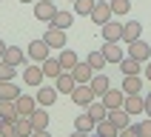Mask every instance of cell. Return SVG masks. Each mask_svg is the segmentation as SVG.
<instances>
[{"instance_id":"24","label":"cell","mask_w":151,"mask_h":137,"mask_svg":"<svg viewBox=\"0 0 151 137\" xmlns=\"http://www.w3.org/2000/svg\"><path fill=\"white\" fill-rule=\"evenodd\" d=\"M123 109H126L128 114H143V97H140V94H126Z\"/></svg>"},{"instance_id":"32","label":"cell","mask_w":151,"mask_h":137,"mask_svg":"<svg viewBox=\"0 0 151 137\" xmlns=\"http://www.w3.org/2000/svg\"><path fill=\"white\" fill-rule=\"evenodd\" d=\"M86 63L94 68V71H100V68H106V57H103V51H88V57H86Z\"/></svg>"},{"instance_id":"41","label":"cell","mask_w":151,"mask_h":137,"mask_svg":"<svg viewBox=\"0 0 151 137\" xmlns=\"http://www.w3.org/2000/svg\"><path fill=\"white\" fill-rule=\"evenodd\" d=\"M88 134H91V131H88ZM88 134H86V131H77V128H74V131H71L68 137H88Z\"/></svg>"},{"instance_id":"35","label":"cell","mask_w":151,"mask_h":137,"mask_svg":"<svg viewBox=\"0 0 151 137\" xmlns=\"http://www.w3.org/2000/svg\"><path fill=\"white\" fill-rule=\"evenodd\" d=\"M14 74H17V68L9 66L6 60H0V80H14Z\"/></svg>"},{"instance_id":"45","label":"cell","mask_w":151,"mask_h":137,"mask_svg":"<svg viewBox=\"0 0 151 137\" xmlns=\"http://www.w3.org/2000/svg\"><path fill=\"white\" fill-rule=\"evenodd\" d=\"M20 3H32V0H20Z\"/></svg>"},{"instance_id":"47","label":"cell","mask_w":151,"mask_h":137,"mask_svg":"<svg viewBox=\"0 0 151 137\" xmlns=\"http://www.w3.org/2000/svg\"><path fill=\"white\" fill-rule=\"evenodd\" d=\"M0 137H3V134H0Z\"/></svg>"},{"instance_id":"1","label":"cell","mask_w":151,"mask_h":137,"mask_svg":"<svg viewBox=\"0 0 151 137\" xmlns=\"http://www.w3.org/2000/svg\"><path fill=\"white\" fill-rule=\"evenodd\" d=\"M128 57L140 60V63H145V60H151V46L143 40V37H137L134 43H128Z\"/></svg>"},{"instance_id":"7","label":"cell","mask_w":151,"mask_h":137,"mask_svg":"<svg viewBox=\"0 0 151 137\" xmlns=\"http://www.w3.org/2000/svg\"><path fill=\"white\" fill-rule=\"evenodd\" d=\"M34 100H37V106L49 109V106H54V100H57V89H54V86H37Z\"/></svg>"},{"instance_id":"20","label":"cell","mask_w":151,"mask_h":137,"mask_svg":"<svg viewBox=\"0 0 151 137\" xmlns=\"http://www.w3.org/2000/svg\"><path fill=\"white\" fill-rule=\"evenodd\" d=\"M40 68H43V74H46V77H54V80L63 74V68H60V60H57V57H46V60L40 63Z\"/></svg>"},{"instance_id":"15","label":"cell","mask_w":151,"mask_h":137,"mask_svg":"<svg viewBox=\"0 0 151 137\" xmlns=\"http://www.w3.org/2000/svg\"><path fill=\"white\" fill-rule=\"evenodd\" d=\"M91 71L94 68L88 66V63H77V66L71 68V77H74V83H91V77H94Z\"/></svg>"},{"instance_id":"48","label":"cell","mask_w":151,"mask_h":137,"mask_svg":"<svg viewBox=\"0 0 151 137\" xmlns=\"http://www.w3.org/2000/svg\"><path fill=\"white\" fill-rule=\"evenodd\" d=\"M117 137H120V134H117Z\"/></svg>"},{"instance_id":"30","label":"cell","mask_w":151,"mask_h":137,"mask_svg":"<svg viewBox=\"0 0 151 137\" xmlns=\"http://www.w3.org/2000/svg\"><path fill=\"white\" fill-rule=\"evenodd\" d=\"M14 128H17V137H32V131H34V126H32L29 117H17L14 120Z\"/></svg>"},{"instance_id":"19","label":"cell","mask_w":151,"mask_h":137,"mask_svg":"<svg viewBox=\"0 0 151 137\" xmlns=\"http://www.w3.org/2000/svg\"><path fill=\"white\" fill-rule=\"evenodd\" d=\"M71 23H74V12H60V9H57L49 26H57V29H63V32H66V29H68Z\"/></svg>"},{"instance_id":"13","label":"cell","mask_w":151,"mask_h":137,"mask_svg":"<svg viewBox=\"0 0 151 137\" xmlns=\"http://www.w3.org/2000/svg\"><path fill=\"white\" fill-rule=\"evenodd\" d=\"M106 120H109V123H114V126H117V131H120V128H126L128 123H131V114H128V111L120 106V109H109Z\"/></svg>"},{"instance_id":"28","label":"cell","mask_w":151,"mask_h":137,"mask_svg":"<svg viewBox=\"0 0 151 137\" xmlns=\"http://www.w3.org/2000/svg\"><path fill=\"white\" fill-rule=\"evenodd\" d=\"M117 66H120V71H123V74H140V66H143V63H140V60H134V57H123Z\"/></svg>"},{"instance_id":"18","label":"cell","mask_w":151,"mask_h":137,"mask_svg":"<svg viewBox=\"0 0 151 137\" xmlns=\"http://www.w3.org/2000/svg\"><path fill=\"white\" fill-rule=\"evenodd\" d=\"M88 86H91L94 97H103V94H106V92L111 89V80H109L106 74H94V77H91V83H88Z\"/></svg>"},{"instance_id":"14","label":"cell","mask_w":151,"mask_h":137,"mask_svg":"<svg viewBox=\"0 0 151 137\" xmlns=\"http://www.w3.org/2000/svg\"><path fill=\"white\" fill-rule=\"evenodd\" d=\"M100 51H103V57H106V63H120V60L126 57L123 49H120V43H106Z\"/></svg>"},{"instance_id":"12","label":"cell","mask_w":151,"mask_h":137,"mask_svg":"<svg viewBox=\"0 0 151 137\" xmlns=\"http://www.w3.org/2000/svg\"><path fill=\"white\" fill-rule=\"evenodd\" d=\"M57 60H60V68H63V74H71V68H74L77 63H80L77 51H71V49H60Z\"/></svg>"},{"instance_id":"31","label":"cell","mask_w":151,"mask_h":137,"mask_svg":"<svg viewBox=\"0 0 151 137\" xmlns=\"http://www.w3.org/2000/svg\"><path fill=\"white\" fill-rule=\"evenodd\" d=\"M94 131H97V134H103V137H117V134H120L117 126H114V123H109V120H100V123L94 126Z\"/></svg>"},{"instance_id":"11","label":"cell","mask_w":151,"mask_h":137,"mask_svg":"<svg viewBox=\"0 0 151 137\" xmlns=\"http://www.w3.org/2000/svg\"><path fill=\"white\" fill-rule=\"evenodd\" d=\"M14 106H17V114H20V117H29V114H32L34 109H37V100H34L32 94H17V100H14Z\"/></svg>"},{"instance_id":"39","label":"cell","mask_w":151,"mask_h":137,"mask_svg":"<svg viewBox=\"0 0 151 137\" xmlns=\"http://www.w3.org/2000/svg\"><path fill=\"white\" fill-rule=\"evenodd\" d=\"M143 114H148V117H151V92L143 97Z\"/></svg>"},{"instance_id":"26","label":"cell","mask_w":151,"mask_h":137,"mask_svg":"<svg viewBox=\"0 0 151 137\" xmlns=\"http://www.w3.org/2000/svg\"><path fill=\"white\" fill-rule=\"evenodd\" d=\"M29 120H32L34 128H49V114H46V109H43V106H37V109L29 114Z\"/></svg>"},{"instance_id":"42","label":"cell","mask_w":151,"mask_h":137,"mask_svg":"<svg viewBox=\"0 0 151 137\" xmlns=\"http://www.w3.org/2000/svg\"><path fill=\"white\" fill-rule=\"evenodd\" d=\"M145 77L151 80V60H145Z\"/></svg>"},{"instance_id":"25","label":"cell","mask_w":151,"mask_h":137,"mask_svg":"<svg viewBox=\"0 0 151 137\" xmlns=\"http://www.w3.org/2000/svg\"><path fill=\"white\" fill-rule=\"evenodd\" d=\"M0 117L3 120H9V123H14L20 114H17V106H14V100H0Z\"/></svg>"},{"instance_id":"2","label":"cell","mask_w":151,"mask_h":137,"mask_svg":"<svg viewBox=\"0 0 151 137\" xmlns=\"http://www.w3.org/2000/svg\"><path fill=\"white\" fill-rule=\"evenodd\" d=\"M43 40H46V46H49V49H57V51L66 49V32H63V29H57V26H49Z\"/></svg>"},{"instance_id":"17","label":"cell","mask_w":151,"mask_h":137,"mask_svg":"<svg viewBox=\"0 0 151 137\" xmlns=\"http://www.w3.org/2000/svg\"><path fill=\"white\" fill-rule=\"evenodd\" d=\"M3 60H6L9 66L20 68V66L26 63V57H23V49H17V46H6V54H3Z\"/></svg>"},{"instance_id":"34","label":"cell","mask_w":151,"mask_h":137,"mask_svg":"<svg viewBox=\"0 0 151 137\" xmlns=\"http://www.w3.org/2000/svg\"><path fill=\"white\" fill-rule=\"evenodd\" d=\"M94 3L97 0H74V14H91V9H94Z\"/></svg>"},{"instance_id":"16","label":"cell","mask_w":151,"mask_h":137,"mask_svg":"<svg viewBox=\"0 0 151 137\" xmlns=\"http://www.w3.org/2000/svg\"><path fill=\"white\" fill-rule=\"evenodd\" d=\"M123 92L126 94H140L143 92V77L140 74H126L123 77Z\"/></svg>"},{"instance_id":"5","label":"cell","mask_w":151,"mask_h":137,"mask_svg":"<svg viewBox=\"0 0 151 137\" xmlns=\"http://www.w3.org/2000/svg\"><path fill=\"white\" fill-rule=\"evenodd\" d=\"M103 40L106 43H120L123 40V23H114V17H111L109 23H103Z\"/></svg>"},{"instance_id":"3","label":"cell","mask_w":151,"mask_h":137,"mask_svg":"<svg viewBox=\"0 0 151 137\" xmlns=\"http://www.w3.org/2000/svg\"><path fill=\"white\" fill-rule=\"evenodd\" d=\"M54 12H57L54 0H37V3H34V17H37L40 23H51Z\"/></svg>"},{"instance_id":"23","label":"cell","mask_w":151,"mask_h":137,"mask_svg":"<svg viewBox=\"0 0 151 137\" xmlns=\"http://www.w3.org/2000/svg\"><path fill=\"white\" fill-rule=\"evenodd\" d=\"M20 89L14 86V80H0V100H17Z\"/></svg>"},{"instance_id":"37","label":"cell","mask_w":151,"mask_h":137,"mask_svg":"<svg viewBox=\"0 0 151 137\" xmlns=\"http://www.w3.org/2000/svg\"><path fill=\"white\" fill-rule=\"evenodd\" d=\"M0 134H3V137H17V128H14V123H9V120H6V123L0 126Z\"/></svg>"},{"instance_id":"9","label":"cell","mask_w":151,"mask_h":137,"mask_svg":"<svg viewBox=\"0 0 151 137\" xmlns=\"http://www.w3.org/2000/svg\"><path fill=\"white\" fill-rule=\"evenodd\" d=\"M49 46H46V40H43V37H40V40H32V43H29V51H26V54H29V60H37V63H43V60H46V57H49Z\"/></svg>"},{"instance_id":"29","label":"cell","mask_w":151,"mask_h":137,"mask_svg":"<svg viewBox=\"0 0 151 137\" xmlns=\"http://www.w3.org/2000/svg\"><path fill=\"white\" fill-rule=\"evenodd\" d=\"M94 126H97V123L91 120V114H77V120H74V128L77 131H86V134L94 131Z\"/></svg>"},{"instance_id":"36","label":"cell","mask_w":151,"mask_h":137,"mask_svg":"<svg viewBox=\"0 0 151 137\" xmlns=\"http://www.w3.org/2000/svg\"><path fill=\"white\" fill-rule=\"evenodd\" d=\"M137 131H140V137H151V117L140 120V123H137Z\"/></svg>"},{"instance_id":"6","label":"cell","mask_w":151,"mask_h":137,"mask_svg":"<svg viewBox=\"0 0 151 137\" xmlns=\"http://www.w3.org/2000/svg\"><path fill=\"white\" fill-rule=\"evenodd\" d=\"M71 100H74L77 106H83V109H86V106L94 100L91 86H88V83H77V86H74V92H71Z\"/></svg>"},{"instance_id":"43","label":"cell","mask_w":151,"mask_h":137,"mask_svg":"<svg viewBox=\"0 0 151 137\" xmlns=\"http://www.w3.org/2000/svg\"><path fill=\"white\" fill-rule=\"evenodd\" d=\"M3 54H6V43L0 40V60H3Z\"/></svg>"},{"instance_id":"38","label":"cell","mask_w":151,"mask_h":137,"mask_svg":"<svg viewBox=\"0 0 151 137\" xmlns=\"http://www.w3.org/2000/svg\"><path fill=\"white\" fill-rule=\"evenodd\" d=\"M120 137H140V131H137V126H131V123H128L126 128H120Z\"/></svg>"},{"instance_id":"27","label":"cell","mask_w":151,"mask_h":137,"mask_svg":"<svg viewBox=\"0 0 151 137\" xmlns=\"http://www.w3.org/2000/svg\"><path fill=\"white\" fill-rule=\"evenodd\" d=\"M74 77H71V74H60L57 77V83H54V89H57V94H71V92H74Z\"/></svg>"},{"instance_id":"33","label":"cell","mask_w":151,"mask_h":137,"mask_svg":"<svg viewBox=\"0 0 151 137\" xmlns=\"http://www.w3.org/2000/svg\"><path fill=\"white\" fill-rule=\"evenodd\" d=\"M109 6H111V14H128L131 0H109Z\"/></svg>"},{"instance_id":"21","label":"cell","mask_w":151,"mask_h":137,"mask_svg":"<svg viewBox=\"0 0 151 137\" xmlns=\"http://www.w3.org/2000/svg\"><path fill=\"white\" fill-rule=\"evenodd\" d=\"M140 34H143V23H137V20L123 23V40H126V43H134Z\"/></svg>"},{"instance_id":"40","label":"cell","mask_w":151,"mask_h":137,"mask_svg":"<svg viewBox=\"0 0 151 137\" xmlns=\"http://www.w3.org/2000/svg\"><path fill=\"white\" fill-rule=\"evenodd\" d=\"M32 137H51V134H49V128H34Z\"/></svg>"},{"instance_id":"4","label":"cell","mask_w":151,"mask_h":137,"mask_svg":"<svg viewBox=\"0 0 151 137\" xmlns=\"http://www.w3.org/2000/svg\"><path fill=\"white\" fill-rule=\"evenodd\" d=\"M88 17H91L94 23H100V26H103V23H109L111 17H114V14H111V6H109V0H97Z\"/></svg>"},{"instance_id":"22","label":"cell","mask_w":151,"mask_h":137,"mask_svg":"<svg viewBox=\"0 0 151 137\" xmlns=\"http://www.w3.org/2000/svg\"><path fill=\"white\" fill-rule=\"evenodd\" d=\"M86 114H91V120H94V123H100V120H106L109 109H106V106H103L100 100H91L88 106H86Z\"/></svg>"},{"instance_id":"44","label":"cell","mask_w":151,"mask_h":137,"mask_svg":"<svg viewBox=\"0 0 151 137\" xmlns=\"http://www.w3.org/2000/svg\"><path fill=\"white\" fill-rule=\"evenodd\" d=\"M88 137H103V134H97V131H91V134H88Z\"/></svg>"},{"instance_id":"46","label":"cell","mask_w":151,"mask_h":137,"mask_svg":"<svg viewBox=\"0 0 151 137\" xmlns=\"http://www.w3.org/2000/svg\"><path fill=\"white\" fill-rule=\"evenodd\" d=\"M71 3H74V0H71Z\"/></svg>"},{"instance_id":"10","label":"cell","mask_w":151,"mask_h":137,"mask_svg":"<svg viewBox=\"0 0 151 137\" xmlns=\"http://www.w3.org/2000/svg\"><path fill=\"white\" fill-rule=\"evenodd\" d=\"M43 68L40 66H23V83L32 86V89H37V86H43Z\"/></svg>"},{"instance_id":"8","label":"cell","mask_w":151,"mask_h":137,"mask_svg":"<svg viewBox=\"0 0 151 137\" xmlns=\"http://www.w3.org/2000/svg\"><path fill=\"white\" fill-rule=\"evenodd\" d=\"M100 103L106 109H120V106L126 103V92H123V89H109V92L100 97Z\"/></svg>"}]
</instances>
